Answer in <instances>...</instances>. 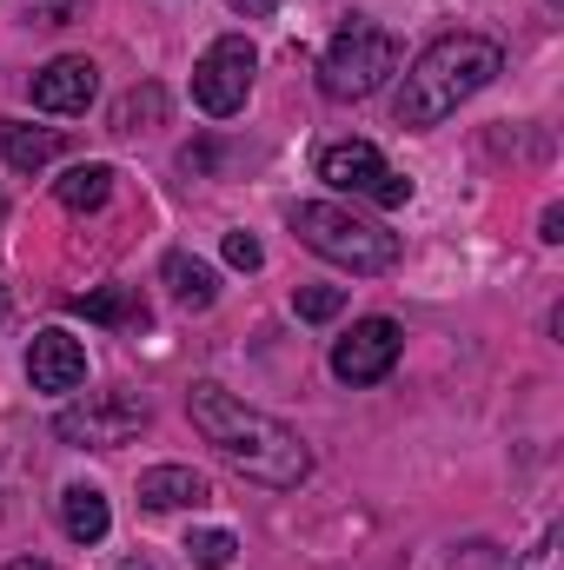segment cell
<instances>
[{
    "label": "cell",
    "mask_w": 564,
    "mask_h": 570,
    "mask_svg": "<svg viewBox=\"0 0 564 570\" xmlns=\"http://www.w3.org/2000/svg\"><path fill=\"white\" fill-rule=\"evenodd\" d=\"M186 412H193V431L220 451V464H233L246 484H266V491H299L305 471H312V451L305 438L266 412H253L246 399L220 392V385H193L186 392Z\"/></svg>",
    "instance_id": "1"
},
{
    "label": "cell",
    "mask_w": 564,
    "mask_h": 570,
    "mask_svg": "<svg viewBox=\"0 0 564 570\" xmlns=\"http://www.w3.org/2000/svg\"><path fill=\"white\" fill-rule=\"evenodd\" d=\"M498 73H505V47L498 40H485V33H445V40H431L419 60L406 67L399 100H392V120L399 127H438L471 94H485Z\"/></svg>",
    "instance_id": "2"
},
{
    "label": "cell",
    "mask_w": 564,
    "mask_h": 570,
    "mask_svg": "<svg viewBox=\"0 0 564 570\" xmlns=\"http://www.w3.org/2000/svg\"><path fill=\"white\" fill-rule=\"evenodd\" d=\"M292 233L305 253H319L339 273H392L399 266V233H386L379 219L339 206V199H305L292 206Z\"/></svg>",
    "instance_id": "3"
},
{
    "label": "cell",
    "mask_w": 564,
    "mask_h": 570,
    "mask_svg": "<svg viewBox=\"0 0 564 570\" xmlns=\"http://www.w3.org/2000/svg\"><path fill=\"white\" fill-rule=\"evenodd\" d=\"M392 73H399V40L386 27L352 20V27L332 33V47L319 60V94L325 100H372Z\"/></svg>",
    "instance_id": "4"
},
{
    "label": "cell",
    "mask_w": 564,
    "mask_h": 570,
    "mask_svg": "<svg viewBox=\"0 0 564 570\" xmlns=\"http://www.w3.org/2000/svg\"><path fill=\"white\" fill-rule=\"evenodd\" d=\"M153 425V405H146L140 392H87L80 405H67L54 431L67 438V444H80V451H120V444H134L140 431Z\"/></svg>",
    "instance_id": "5"
},
{
    "label": "cell",
    "mask_w": 564,
    "mask_h": 570,
    "mask_svg": "<svg viewBox=\"0 0 564 570\" xmlns=\"http://www.w3.org/2000/svg\"><path fill=\"white\" fill-rule=\"evenodd\" d=\"M253 67H260L253 40L246 33H220L200 53V67H193V107L213 114V120H233L246 107V94H253Z\"/></svg>",
    "instance_id": "6"
},
{
    "label": "cell",
    "mask_w": 564,
    "mask_h": 570,
    "mask_svg": "<svg viewBox=\"0 0 564 570\" xmlns=\"http://www.w3.org/2000/svg\"><path fill=\"white\" fill-rule=\"evenodd\" d=\"M319 179L332 193H352V199H372V206H406L412 199V179L392 173L372 140H332L319 153Z\"/></svg>",
    "instance_id": "7"
},
{
    "label": "cell",
    "mask_w": 564,
    "mask_h": 570,
    "mask_svg": "<svg viewBox=\"0 0 564 570\" xmlns=\"http://www.w3.org/2000/svg\"><path fill=\"white\" fill-rule=\"evenodd\" d=\"M399 352H406L399 318H359L346 338H332V379H339V385H352V392L386 385V379H392V365H399Z\"/></svg>",
    "instance_id": "8"
},
{
    "label": "cell",
    "mask_w": 564,
    "mask_h": 570,
    "mask_svg": "<svg viewBox=\"0 0 564 570\" xmlns=\"http://www.w3.org/2000/svg\"><path fill=\"white\" fill-rule=\"evenodd\" d=\"M27 94H33L40 114H87V107L100 100V67H94L87 53H60V60H47V67L27 80Z\"/></svg>",
    "instance_id": "9"
},
{
    "label": "cell",
    "mask_w": 564,
    "mask_h": 570,
    "mask_svg": "<svg viewBox=\"0 0 564 570\" xmlns=\"http://www.w3.org/2000/svg\"><path fill=\"white\" fill-rule=\"evenodd\" d=\"M27 379H33V392H80L87 385V345L74 338V332H40L33 345H27Z\"/></svg>",
    "instance_id": "10"
},
{
    "label": "cell",
    "mask_w": 564,
    "mask_h": 570,
    "mask_svg": "<svg viewBox=\"0 0 564 570\" xmlns=\"http://www.w3.org/2000/svg\"><path fill=\"white\" fill-rule=\"evenodd\" d=\"M140 504L146 511H200V504H213V484L193 464H153V471H140Z\"/></svg>",
    "instance_id": "11"
},
{
    "label": "cell",
    "mask_w": 564,
    "mask_h": 570,
    "mask_svg": "<svg viewBox=\"0 0 564 570\" xmlns=\"http://www.w3.org/2000/svg\"><path fill=\"white\" fill-rule=\"evenodd\" d=\"M0 153H7V166L13 173H47L60 153H67V140L54 134V127H27V120H0Z\"/></svg>",
    "instance_id": "12"
},
{
    "label": "cell",
    "mask_w": 564,
    "mask_h": 570,
    "mask_svg": "<svg viewBox=\"0 0 564 570\" xmlns=\"http://www.w3.org/2000/svg\"><path fill=\"white\" fill-rule=\"evenodd\" d=\"M107 524H114V511H107V491L100 484H67L60 491V531L74 544H100Z\"/></svg>",
    "instance_id": "13"
},
{
    "label": "cell",
    "mask_w": 564,
    "mask_h": 570,
    "mask_svg": "<svg viewBox=\"0 0 564 570\" xmlns=\"http://www.w3.org/2000/svg\"><path fill=\"white\" fill-rule=\"evenodd\" d=\"M159 279H166V292H173L186 312H206V305L220 298V273H213L206 259H193V253H166Z\"/></svg>",
    "instance_id": "14"
},
{
    "label": "cell",
    "mask_w": 564,
    "mask_h": 570,
    "mask_svg": "<svg viewBox=\"0 0 564 570\" xmlns=\"http://www.w3.org/2000/svg\"><path fill=\"white\" fill-rule=\"evenodd\" d=\"M107 193H114V166H107V159L67 166V173L54 179V199H60L67 213H94V206H107Z\"/></svg>",
    "instance_id": "15"
},
{
    "label": "cell",
    "mask_w": 564,
    "mask_h": 570,
    "mask_svg": "<svg viewBox=\"0 0 564 570\" xmlns=\"http://www.w3.org/2000/svg\"><path fill=\"white\" fill-rule=\"evenodd\" d=\"M186 558H193L200 570H233L240 538H233V531H193V538H186Z\"/></svg>",
    "instance_id": "16"
},
{
    "label": "cell",
    "mask_w": 564,
    "mask_h": 570,
    "mask_svg": "<svg viewBox=\"0 0 564 570\" xmlns=\"http://www.w3.org/2000/svg\"><path fill=\"white\" fill-rule=\"evenodd\" d=\"M159 114H166L159 87H146V94H127V100L114 107V134H146V127H153Z\"/></svg>",
    "instance_id": "17"
},
{
    "label": "cell",
    "mask_w": 564,
    "mask_h": 570,
    "mask_svg": "<svg viewBox=\"0 0 564 570\" xmlns=\"http://www.w3.org/2000/svg\"><path fill=\"white\" fill-rule=\"evenodd\" d=\"M292 305H299V318H305V325H325V318H339V312H346V285H305Z\"/></svg>",
    "instance_id": "18"
},
{
    "label": "cell",
    "mask_w": 564,
    "mask_h": 570,
    "mask_svg": "<svg viewBox=\"0 0 564 570\" xmlns=\"http://www.w3.org/2000/svg\"><path fill=\"white\" fill-rule=\"evenodd\" d=\"M74 312H87V318H134V298H127V285H100V292H87V298H74Z\"/></svg>",
    "instance_id": "19"
},
{
    "label": "cell",
    "mask_w": 564,
    "mask_h": 570,
    "mask_svg": "<svg viewBox=\"0 0 564 570\" xmlns=\"http://www.w3.org/2000/svg\"><path fill=\"white\" fill-rule=\"evenodd\" d=\"M226 266H240V273H260V266H266V246H260L253 233H226Z\"/></svg>",
    "instance_id": "20"
},
{
    "label": "cell",
    "mask_w": 564,
    "mask_h": 570,
    "mask_svg": "<svg viewBox=\"0 0 564 570\" xmlns=\"http://www.w3.org/2000/svg\"><path fill=\"white\" fill-rule=\"evenodd\" d=\"M27 7H33V20H40V27H74L87 0H27Z\"/></svg>",
    "instance_id": "21"
},
{
    "label": "cell",
    "mask_w": 564,
    "mask_h": 570,
    "mask_svg": "<svg viewBox=\"0 0 564 570\" xmlns=\"http://www.w3.org/2000/svg\"><path fill=\"white\" fill-rule=\"evenodd\" d=\"M552 564H558V531H545V538H538V551L525 558V570H552Z\"/></svg>",
    "instance_id": "22"
},
{
    "label": "cell",
    "mask_w": 564,
    "mask_h": 570,
    "mask_svg": "<svg viewBox=\"0 0 564 570\" xmlns=\"http://www.w3.org/2000/svg\"><path fill=\"white\" fill-rule=\"evenodd\" d=\"M233 13H246V20H273L280 13V0H226Z\"/></svg>",
    "instance_id": "23"
},
{
    "label": "cell",
    "mask_w": 564,
    "mask_h": 570,
    "mask_svg": "<svg viewBox=\"0 0 564 570\" xmlns=\"http://www.w3.org/2000/svg\"><path fill=\"white\" fill-rule=\"evenodd\" d=\"M538 226H545L538 239H545V246H558V239H564V206H545V219H538Z\"/></svg>",
    "instance_id": "24"
},
{
    "label": "cell",
    "mask_w": 564,
    "mask_h": 570,
    "mask_svg": "<svg viewBox=\"0 0 564 570\" xmlns=\"http://www.w3.org/2000/svg\"><path fill=\"white\" fill-rule=\"evenodd\" d=\"M7 570H60V564H47V558H13Z\"/></svg>",
    "instance_id": "25"
},
{
    "label": "cell",
    "mask_w": 564,
    "mask_h": 570,
    "mask_svg": "<svg viewBox=\"0 0 564 570\" xmlns=\"http://www.w3.org/2000/svg\"><path fill=\"white\" fill-rule=\"evenodd\" d=\"M114 570H153V564H146V558H120Z\"/></svg>",
    "instance_id": "26"
},
{
    "label": "cell",
    "mask_w": 564,
    "mask_h": 570,
    "mask_svg": "<svg viewBox=\"0 0 564 570\" xmlns=\"http://www.w3.org/2000/svg\"><path fill=\"white\" fill-rule=\"evenodd\" d=\"M0 318H7V285H0Z\"/></svg>",
    "instance_id": "27"
},
{
    "label": "cell",
    "mask_w": 564,
    "mask_h": 570,
    "mask_svg": "<svg viewBox=\"0 0 564 570\" xmlns=\"http://www.w3.org/2000/svg\"><path fill=\"white\" fill-rule=\"evenodd\" d=\"M0 219H7V199H0Z\"/></svg>",
    "instance_id": "28"
},
{
    "label": "cell",
    "mask_w": 564,
    "mask_h": 570,
    "mask_svg": "<svg viewBox=\"0 0 564 570\" xmlns=\"http://www.w3.org/2000/svg\"><path fill=\"white\" fill-rule=\"evenodd\" d=\"M552 7H564V0H552Z\"/></svg>",
    "instance_id": "29"
}]
</instances>
